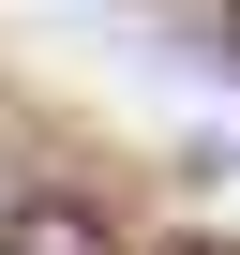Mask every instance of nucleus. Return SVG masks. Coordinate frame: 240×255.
<instances>
[{
  "label": "nucleus",
  "mask_w": 240,
  "mask_h": 255,
  "mask_svg": "<svg viewBox=\"0 0 240 255\" xmlns=\"http://www.w3.org/2000/svg\"><path fill=\"white\" fill-rule=\"evenodd\" d=\"M180 255H240V240H180Z\"/></svg>",
  "instance_id": "f03ea898"
},
{
  "label": "nucleus",
  "mask_w": 240,
  "mask_h": 255,
  "mask_svg": "<svg viewBox=\"0 0 240 255\" xmlns=\"http://www.w3.org/2000/svg\"><path fill=\"white\" fill-rule=\"evenodd\" d=\"M0 255H105V210H75V195H30V210H0Z\"/></svg>",
  "instance_id": "f257e3e1"
}]
</instances>
